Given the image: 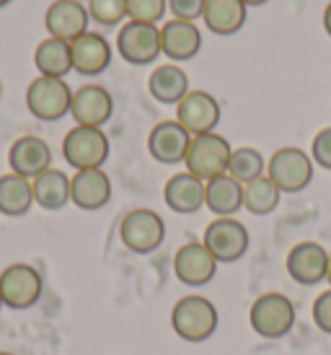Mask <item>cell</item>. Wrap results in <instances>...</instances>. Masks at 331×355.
<instances>
[{
	"instance_id": "6da1fadb",
	"label": "cell",
	"mask_w": 331,
	"mask_h": 355,
	"mask_svg": "<svg viewBox=\"0 0 331 355\" xmlns=\"http://www.w3.org/2000/svg\"><path fill=\"white\" fill-rule=\"evenodd\" d=\"M217 309L205 296H184L171 309V327L184 343H205L217 329Z\"/></svg>"
},
{
	"instance_id": "7a4b0ae2",
	"label": "cell",
	"mask_w": 331,
	"mask_h": 355,
	"mask_svg": "<svg viewBox=\"0 0 331 355\" xmlns=\"http://www.w3.org/2000/svg\"><path fill=\"white\" fill-rule=\"evenodd\" d=\"M313 164L311 153L303 148L287 146V148L274 150L269 161H267V177L272 179L277 189L283 195H298L313 182Z\"/></svg>"
},
{
	"instance_id": "3957f363",
	"label": "cell",
	"mask_w": 331,
	"mask_h": 355,
	"mask_svg": "<svg viewBox=\"0 0 331 355\" xmlns=\"http://www.w3.org/2000/svg\"><path fill=\"white\" fill-rule=\"evenodd\" d=\"M249 324L264 340H283L295 327V306L285 293H262L251 304Z\"/></svg>"
},
{
	"instance_id": "277c9868",
	"label": "cell",
	"mask_w": 331,
	"mask_h": 355,
	"mask_svg": "<svg viewBox=\"0 0 331 355\" xmlns=\"http://www.w3.org/2000/svg\"><path fill=\"white\" fill-rule=\"evenodd\" d=\"M231 143L228 138L217 135V132H207V135H195L192 143H189V150H186V171L195 174L197 179L202 182H210V179H217L228 174V161H231Z\"/></svg>"
},
{
	"instance_id": "5b68a950",
	"label": "cell",
	"mask_w": 331,
	"mask_h": 355,
	"mask_svg": "<svg viewBox=\"0 0 331 355\" xmlns=\"http://www.w3.org/2000/svg\"><path fill=\"white\" fill-rule=\"evenodd\" d=\"M42 293H44V280L37 267L13 262L0 272V301L13 311H26L37 306Z\"/></svg>"
},
{
	"instance_id": "8992f818",
	"label": "cell",
	"mask_w": 331,
	"mask_h": 355,
	"mask_svg": "<svg viewBox=\"0 0 331 355\" xmlns=\"http://www.w3.org/2000/svg\"><path fill=\"white\" fill-rule=\"evenodd\" d=\"M70 101H73V89L65 78L37 76L26 89V109L31 112V117L42 122H57L68 117Z\"/></svg>"
},
{
	"instance_id": "52a82bcc",
	"label": "cell",
	"mask_w": 331,
	"mask_h": 355,
	"mask_svg": "<svg viewBox=\"0 0 331 355\" xmlns=\"http://www.w3.org/2000/svg\"><path fill=\"white\" fill-rule=\"evenodd\" d=\"M109 150H111V146H109L107 132L101 128H80V125H75L62 140V158L75 171L104 168Z\"/></svg>"
},
{
	"instance_id": "ba28073f",
	"label": "cell",
	"mask_w": 331,
	"mask_h": 355,
	"mask_svg": "<svg viewBox=\"0 0 331 355\" xmlns=\"http://www.w3.org/2000/svg\"><path fill=\"white\" fill-rule=\"evenodd\" d=\"M119 239L132 254H153L166 239V223L156 210L135 207L119 223Z\"/></svg>"
},
{
	"instance_id": "9c48e42d",
	"label": "cell",
	"mask_w": 331,
	"mask_h": 355,
	"mask_svg": "<svg viewBox=\"0 0 331 355\" xmlns=\"http://www.w3.org/2000/svg\"><path fill=\"white\" fill-rule=\"evenodd\" d=\"M202 244L207 252L217 259V265H233L238 259H244L251 247L249 228L235 220V218H215L213 223L205 228Z\"/></svg>"
},
{
	"instance_id": "30bf717a",
	"label": "cell",
	"mask_w": 331,
	"mask_h": 355,
	"mask_svg": "<svg viewBox=\"0 0 331 355\" xmlns=\"http://www.w3.org/2000/svg\"><path fill=\"white\" fill-rule=\"evenodd\" d=\"M117 52L125 62L137 68L156 62L161 58V26L127 21L117 34Z\"/></svg>"
},
{
	"instance_id": "8fae6325",
	"label": "cell",
	"mask_w": 331,
	"mask_h": 355,
	"mask_svg": "<svg viewBox=\"0 0 331 355\" xmlns=\"http://www.w3.org/2000/svg\"><path fill=\"white\" fill-rule=\"evenodd\" d=\"M223 109L220 101L215 99L207 91H189L184 99L176 104V122L195 138V135H207L215 132V128L220 125Z\"/></svg>"
},
{
	"instance_id": "7c38bea8",
	"label": "cell",
	"mask_w": 331,
	"mask_h": 355,
	"mask_svg": "<svg viewBox=\"0 0 331 355\" xmlns=\"http://www.w3.org/2000/svg\"><path fill=\"white\" fill-rule=\"evenodd\" d=\"M114 114V99L104 86L98 83H86L73 91L70 101V117L75 119L80 128H101L107 125Z\"/></svg>"
},
{
	"instance_id": "4fadbf2b",
	"label": "cell",
	"mask_w": 331,
	"mask_h": 355,
	"mask_svg": "<svg viewBox=\"0 0 331 355\" xmlns=\"http://www.w3.org/2000/svg\"><path fill=\"white\" fill-rule=\"evenodd\" d=\"M287 275L298 286H319L326 280L329 270V252L319 241H301L290 249V254L285 259Z\"/></svg>"
},
{
	"instance_id": "5bb4252c",
	"label": "cell",
	"mask_w": 331,
	"mask_h": 355,
	"mask_svg": "<svg viewBox=\"0 0 331 355\" xmlns=\"http://www.w3.org/2000/svg\"><path fill=\"white\" fill-rule=\"evenodd\" d=\"M174 275L184 286L202 288L217 275V259L207 252L202 241H189L174 254Z\"/></svg>"
},
{
	"instance_id": "9a60e30c",
	"label": "cell",
	"mask_w": 331,
	"mask_h": 355,
	"mask_svg": "<svg viewBox=\"0 0 331 355\" xmlns=\"http://www.w3.org/2000/svg\"><path fill=\"white\" fill-rule=\"evenodd\" d=\"M8 166L13 174L26 179L39 177L42 171L52 168V148L39 135H21L10 143Z\"/></svg>"
},
{
	"instance_id": "2e32d148",
	"label": "cell",
	"mask_w": 331,
	"mask_h": 355,
	"mask_svg": "<svg viewBox=\"0 0 331 355\" xmlns=\"http://www.w3.org/2000/svg\"><path fill=\"white\" fill-rule=\"evenodd\" d=\"M192 135L186 132L176 119H166L158 122L156 128L147 135V150L163 166H174V164H184L186 150H189Z\"/></svg>"
},
{
	"instance_id": "e0dca14e",
	"label": "cell",
	"mask_w": 331,
	"mask_h": 355,
	"mask_svg": "<svg viewBox=\"0 0 331 355\" xmlns=\"http://www.w3.org/2000/svg\"><path fill=\"white\" fill-rule=\"evenodd\" d=\"M202 50V31L192 21L168 19L161 26V55L171 62H189Z\"/></svg>"
},
{
	"instance_id": "ac0fdd59",
	"label": "cell",
	"mask_w": 331,
	"mask_h": 355,
	"mask_svg": "<svg viewBox=\"0 0 331 355\" xmlns=\"http://www.w3.org/2000/svg\"><path fill=\"white\" fill-rule=\"evenodd\" d=\"M111 200V179L104 168H86L70 177V202L86 213L101 210Z\"/></svg>"
},
{
	"instance_id": "d6986e66",
	"label": "cell",
	"mask_w": 331,
	"mask_h": 355,
	"mask_svg": "<svg viewBox=\"0 0 331 355\" xmlns=\"http://www.w3.org/2000/svg\"><path fill=\"white\" fill-rule=\"evenodd\" d=\"M88 8L80 0H55L44 13L47 34L55 40L73 42L88 31Z\"/></svg>"
},
{
	"instance_id": "ffe728a7",
	"label": "cell",
	"mask_w": 331,
	"mask_h": 355,
	"mask_svg": "<svg viewBox=\"0 0 331 355\" xmlns=\"http://www.w3.org/2000/svg\"><path fill=\"white\" fill-rule=\"evenodd\" d=\"M73 70L80 76H101L111 65V44L104 34L86 31L78 40L70 42Z\"/></svg>"
},
{
	"instance_id": "44dd1931",
	"label": "cell",
	"mask_w": 331,
	"mask_h": 355,
	"mask_svg": "<svg viewBox=\"0 0 331 355\" xmlns=\"http://www.w3.org/2000/svg\"><path fill=\"white\" fill-rule=\"evenodd\" d=\"M163 202L179 216H195L205 207V182L189 171H179L166 182Z\"/></svg>"
},
{
	"instance_id": "7402d4cb",
	"label": "cell",
	"mask_w": 331,
	"mask_h": 355,
	"mask_svg": "<svg viewBox=\"0 0 331 355\" xmlns=\"http://www.w3.org/2000/svg\"><path fill=\"white\" fill-rule=\"evenodd\" d=\"M147 91H150V96H153L158 104L176 107L192 89H189V76H186V70L179 68L176 62H166V65H158V68L150 73Z\"/></svg>"
},
{
	"instance_id": "603a6c76",
	"label": "cell",
	"mask_w": 331,
	"mask_h": 355,
	"mask_svg": "<svg viewBox=\"0 0 331 355\" xmlns=\"http://www.w3.org/2000/svg\"><path fill=\"white\" fill-rule=\"evenodd\" d=\"M249 8L241 0H207L205 3V21L207 31H213L217 37H233L244 29Z\"/></svg>"
},
{
	"instance_id": "cb8c5ba5",
	"label": "cell",
	"mask_w": 331,
	"mask_h": 355,
	"mask_svg": "<svg viewBox=\"0 0 331 355\" xmlns=\"http://www.w3.org/2000/svg\"><path fill=\"white\" fill-rule=\"evenodd\" d=\"M205 207L215 218H233L238 210H244V184L228 174L210 179L205 184Z\"/></svg>"
},
{
	"instance_id": "d4e9b609",
	"label": "cell",
	"mask_w": 331,
	"mask_h": 355,
	"mask_svg": "<svg viewBox=\"0 0 331 355\" xmlns=\"http://www.w3.org/2000/svg\"><path fill=\"white\" fill-rule=\"evenodd\" d=\"M31 189H34V205L49 213L62 210L70 202V177L55 166L31 179Z\"/></svg>"
},
{
	"instance_id": "484cf974",
	"label": "cell",
	"mask_w": 331,
	"mask_h": 355,
	"mask_svg": "<svg viewBox=\"0 0 331 355\" xmlns=\"http://www.w3.org/2000/svg\"><path fill=\"white\" fill-rule=\"evenodd\" d=\"M34 205V189L31 179L19 177V174H3L0 177V216L24 218Z\"/></svg>"
},
{
	"instance_id": "4316f807",
	"label": "cell",
	"mask_w": 331,
	"mask_h": 355,
	"mask_svg": "<svg viewBox=\"0 0 331 355\" xmlns=\"http://www.w3.org/2000/svg\"><path fill=\"white\" fill-rule=\"evenodd\" d=\"M34 68L39 70V76H47V78H65L73 70L70 42L55 40V37L42 40L34 50Z\"/></svg>"
},
{
	"instance_id": "83f0119b",
	"label": "cell",
	"mask_w": 331,
	"mask_h": 355,
	"mask_svg": "<svg viewBox=\"0 0 331 355\" xmlns=\"http://www.w3.org/2000/svg\"><path fill=\"white\" fill-rule=\"evenodd\" d=\"M280 198H283V192L277 189V184L267 174L244 184V210H249L251 216H269V213H274L277 205H280Z\"/></svg>"
},
{
	"instance_id": "f1b7e54d",
	"label": "cell",
	"mask_w": 331,
	"mask_h": 355,
	"mask_svg": "<svg viewBox=\"0 0 331 355\" xmlns=\"http://www.w3.org/2000/svg\"><path fill=\"white\" fill-rule=\"evenodd\" d=\"M264 174H267V158L262 150L251 148V146L233 148L231 161H228V177H233L238 184H249Z\"/></svg>"
},
{
	"instance_id": "f546056e",
	"label": "cell",
	"mask_w": 331,
	"mask_h": 355,
	"mask_svg": "<svg viewBox=\"0 0 331 355\" xmlns=\"http://www.w3.org/2000/svg\"><path fill=\"white\" fill-rule=\"evenodd\" d=\"M88 16L101 26H119L127 19V0H88Z\"/></svg>"
},
{
	"instance_id": "4dcf8cb0",
	"label": "cell",
	"mask_w": 331,
	"mask_h": 355,
	"mask_svg": "<svg viewBox=\"0 0 331 355\" xmlns=\"http://www.w3.org/2000/svg\"><path fill=\"white\" fill-rule=\"evenodd\" d=\"M166 10H168V0H127V21L158 26Z\"/></svg>"
},
{
	"instance_id": "1f68e13d",
	"label": "cell",
	"mask_w": 331,
	"mask_h": 355,
	"mask_svg": "<svg viewBox=\"0 0 331 355\" xmlns=\"http://www.w3.org/2000/svg\"><path fill=\"white\" fill-rule=\"evenodd\" d=\"M205 3L207 0H168V13H171V19L195 24L197 19H202Z\"/></svg>"
},
{
	"instance_id": "d6a6232c",
	"label": "cell",
	"mask_w": 331,
	"mask_h": 355,
	"mask_svg": "<svg viewBox=\"0 0 331 355\" xmlns=\"http://www.w3.org/2000/svg\"><path fill=\"white\" fill-rule=\"evenodd\" d=\"M311 158L316 166L331 171V128H323L316 132L311 143Z\"/></svg>"
},
{
	"instance_id": "836d02e7",
	"label": "cell",
	"mask_w": 331,
	"mask_h": 355,
	"mask_svg": "<svg viewBox=\"0 0 331 355\" xmlns=\"http://www.w3.org/2000/svg\"><path fill=\"white\" fill-rule=\"evenodd\" d=\"M311 316H313V324L319 327L323 335H331V288L313 301Z\"/></svg>"
},
{
	"instance_id": "e575fe53",
	"label": "cell",
	"mask_w": 331,
	"mask_h": 355,
	"mask_svg": "<svg viewBox=\"0 0 331 355\" xmlns=\"http://www.w3.org/2000/svg\"><path fill=\"white\" fill-rule=\"evenodd\" d=\"M323 31H326V34L331 37V3L326 6V8H323Z\"/></svg>"
},
{
	"instance_id": "d590c367",
	"label": "cell",
	"mask_w": 331,
	"mask_h": 355,
	"mask_svg": "<svg viewBox=\"0 0 331 355\" xmlns=\"http://www.w3.org/2000/svg\"><path fill=\"white\" fill-rule=\"evenodd\" d=\"M246 8H259V6H264V3H269V0H241Z\"/></svg>"
},
{
	"instance_id": "8d00e7d4",
	"label": "cell",
	"mask_w": 331,
	"mask_h": 355,
	"mask_svg": "<svg viewBox=\"0 0 331 355\" xmlns=\"http://www.w3.org/2000/svg\"><path fill=\"white\" fill-rule=\"evenodd\" d=\"M326 283H329V288H331V254H329V270H326Z\"/></svg>"
},
{
	"instance_id": "74e56055",
	"label": "cell",
	"mask_w": 331,
	"mask_h": 355,
	"mask_svg": "<svg viewBox=\"0 0 331 355\" xmlns=\"http://www.w3.org/2000/svg\"><path fill=\"white\" fill-rule=\"evenodd\" d=\"M10 0H0V8H6V6H8Z\"/></svg>"
},
{
	"instance_id": "f35d334b",
	"label": "cell",
	"mask_w": 331,
	"mask_h": 355,
	"mask_svg": "<svg viewBox=\"0 0 331 355\" xmlns=\"http://www.w3.org/2000/svg\"><path fill=\"white\" fill-rule=\"evenodd\" d=\"M0 96H3V80H0Z\"/></svg>"
},
{
	"instance_id": "ab89813d",
	"label": "cell",
	"mask_w": 331,
	"mask_h": 355,
	"mask_svg": "<svg viewBox=\"0 0 331 355\" xmlns=\"http://www.w3.org/2000/svg\"><path fill=\"white\" fill-rule=\"evenodd\" d=\"M0 355H13V353H0Z\"/></svg>"
},
{
	"instance_id": "60d3db41",
	"label": "cell",
	"mask_w": 331,
	"mask_h": 355,
	"mask_svg": "<svg viewBox=\"0 0 331 355\" xmlns=\"http://www.w3.org/2000/svg\"><path fill=\"white\" fill-rule=\"evenodd\" d=\"M0 309H3V301H0Z\"/></svg>"
}]
</instances>
